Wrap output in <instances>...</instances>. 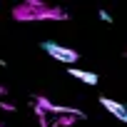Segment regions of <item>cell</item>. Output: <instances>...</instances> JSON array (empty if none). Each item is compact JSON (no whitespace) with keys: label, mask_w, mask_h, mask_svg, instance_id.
Returning a JSON list of instances; mask_svg holds the SVG:
<instances>
[{"label":"cell","mask_w":127,"mask_h":127,"mask_svg":"<svg viewBox=\"0 0 127 127\" xmlns=\"http://www.w3.org/2000/svg\"><path fill=\"white\" fill-rule=\"evenodd\" d=\"M125 122H127V120H125Z\"/></svg>","instance_id":"cell-6"},{"label":"cell","mask_w":127,"mask_h":127,"mask_svg":"<svg viewBox=\"0 0 127 127\" xmlns=\"http://www.w3.org/2000/svg\"><path fill=\"white\" fill-rule=\"evenodd\" d=\"M42 50H45V52H50V55H52L55 60H60V62H67V65H72V62H77V60H80L77 50L62 47V45H55V42H42Z\"/></svg>","instance_id":"cell-2"},{"label":"cell","mask_w":127,"mask_h":127,"mask_svg":"<svg viewBox=\"0 0 127 127\" xmlns=\"http://www.w3.org/2000/svg\"><path fill=\"white\" fill-rule=\"evenodd\" d=\"M65 18H67L65 10L52 8V5H45V3H40V0H28V3L13 8V20H18V23H32V20H65Z\"/></svg>","instance_id":"cell-1"},{"label":"cell","mask_w":127,"mask_h":127,"mask_svg":"<svg viewBox=\"0 0 127 127\" xmlns=\"http://www.w3.org/2000/svg\"><path fill=\"white\" fill-rule=\"evenodd\" d=\"M100 18H102V20H105V23H112V18H110V15H107V13H105V10H100Z\"/></svg>","instance_id":"cell-5"},{"label":"cell","mask_w":127,"mask_h":127,"mask_svg":"<svg viewBox=\"0 0 127 127\" xmlns=\"http://www.w3.org/2000/svg\"><path fill=\"white\" fill-rule=\"evenodd\" d=\"M100 102H102V107H105V110H110L117 120H122V122L127 120V110H125L120 102H115V100H110V97H100Z\"/></svg>","instance_id":"cell-3"},{"label":"cell","mask_w":127,"mask_h":127,"mask_svg":"<svg viewBox=\"0 0 127 127\" xmlns=\"http://www.w3.org/2000/svg\"><path fill=\"white\" fill-rule=\"evenodd\" d=\"M70 75L82 80L85 85H97V75L95 72H87V70H77V67H70Z\"/></svg>","instance_id":"cell-4"}]
</instances>
